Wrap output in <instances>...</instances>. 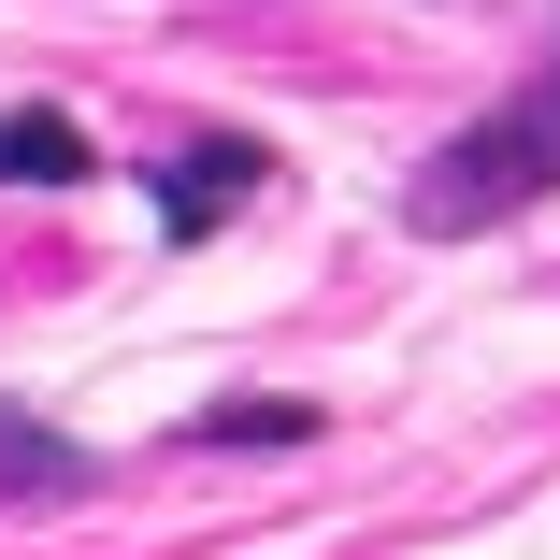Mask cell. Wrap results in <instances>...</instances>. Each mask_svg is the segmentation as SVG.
<instances>
[{
  "label": "cell",
  "mask_w": 560,
  "mask_h": 560,
  "mask_svg": "<svg viewBox=\"0 0 560 560\" xmlns=\"http://www.w3.org/2000/svg\"><path fill=\"white\" fill-rule=\"evenodd\" d=\"M546 187H560V44H546V72H532L517 101H489V116L445 144L417 187H402V231L460 245V231H503V215H532Z\"/></svg>",
  "instance_id": "cell-1"
},
{
  "label": "cell",
  "mask_w": 560,
  "mask_h": 560,
  "mask_svg": "<svg viewBox=\"0 0 560 560\" xmlns=\"http://www.w3.org/2000/svg\"><path fill=\"white\" fill-rule=\"evenodd\" d=\"M144 187H159V231H173V245H201V231H231V215L273 187V159H259L245 130H187L173 159H144Z\"/></svg>",
  "instance_id": "cell-2"
},
{
  "label": "cell",
  "mask_w": 560,
  "mask_h": 560,
  "mask_svg": "<svg viewBox=\"0 0 560 560\" xmlns=\"http://www.w3.org/2000/svg\"><path fill=\"white\" fill-rule=\"evenodd\" d=\"M101 159H86V130L58 116V101H15L0 116V187H86Z\"/></svg>",
  "instance_id": "cell-3"
},
{
  "label": "cell",
  "mask_w": 560,
  "mask_h": 560,
  "mask_svg": "<svg viewBox=\"0 0 560 560\" xmlns=\"http://www.w3.org/2000/svg\"><path fill=\"white\" fill-rule=\"evenodd\" d=\"M0 489L72 503V489H86V445H58V431H30V417H0Z\"/></svg>",
  "instance_id": "cell-4"
},
{
  "label": "cell",
  "mask_w": 560,
  "mask_h": 560,
  "mask_svg": "<svg viewBox=\"0 0 560 560\" xmlns=\"http://www.w3.org/2000/svg\"><path fill=\"white\" fill-rule=\"evenodd\" d=\"M302 431H316L302 402H215L201 417V445H302Z\"/></svg>",
  "instance_id": "cell-5"
}]
</instances>
